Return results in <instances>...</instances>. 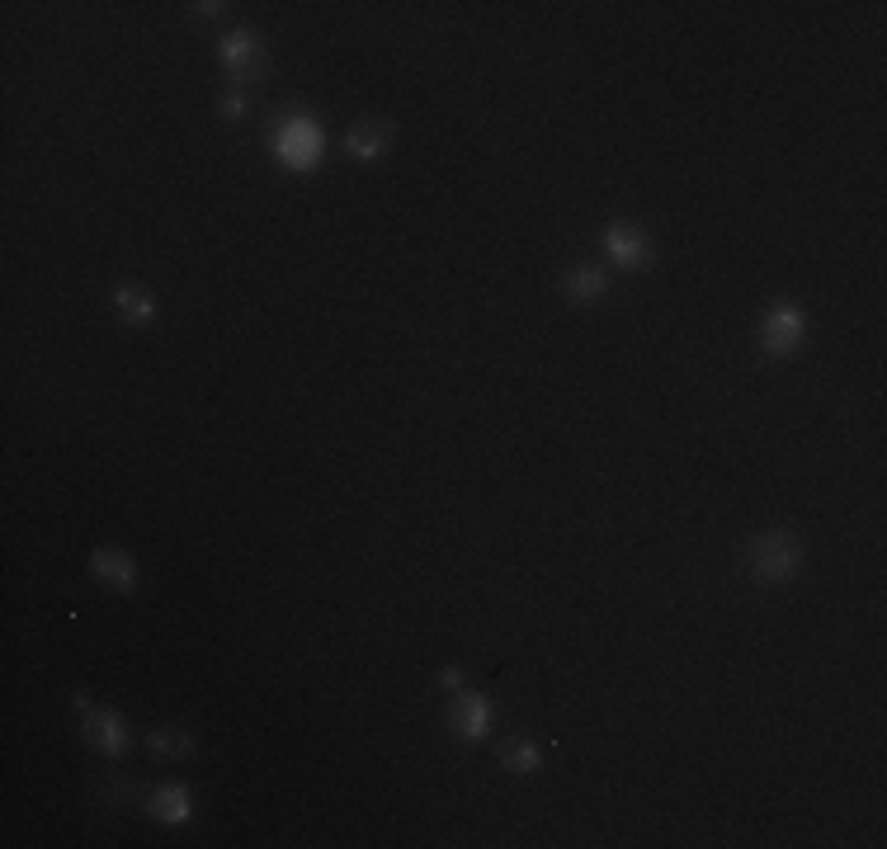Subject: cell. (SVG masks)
Listing matches in <instances>:
<instances>
[{
    "mask_svg": "<svg viewBox=\"0 0 887 849\" xmlns=\"http://www.w3.org/2000/svg\"><path fill=\"white\" fill-rule=\"evenodd\" d=\"M793 566H798V548H793V538H784V533H765V538L751 543V571L760 581H788Z\"/></svg>",
    "mask_w": 887,
    "mask_h": 849,
    "instance_id": "cell-1",
    "label": "cell"
},
{
    "mask_svg": "<svg viewBox=\"0 0 887 849\" xmlns=\"http://www.w3.org/2000/svg\"><path fill=\"white\" fill-rule=\"evenodd\" d=\"M279 156H284V166L293 170H307V166H317V156H321V128L312 123V118H288L284 123V133H279Z\"/></svg>",
    "mask_w": 887,
    "mask_h": 849,
    "instance_id": "cell-2",
    "label": "cell"
},
{
    "mask_svg": "<svg viewBox=\"0 0 887 849\" xmlns=\"http://www.w3.org/2000/svg\"><path fill=\"white\" fill-rule=\"evenodd\" d=\"M798 331H803V317H798V307H774L770 321H765V350L770 354H788L798 345Z\"/></svg>",
    "mask_w": 887,
    "mask_h": 849,
    "instance_id": "cell-3",
    "label": "cell"
},
{
    "mask_svg": "<svg viewBox=\"0 0 887 849\" xmlns=\"http://www.w3.org/2000/svg\"><path fill=\"white\" fill-rule=\"evenodd\" d=\"M449 722L458 727V736L477 741V736H486V727H491V703H486L482 694H463V699L453 703Z\"/></svg>",
    "mask_w": 887,
    "mask_h": 849,
    "instance_id": "cell-4",
    "label": "cell"
},
{
    "mask_svg": "<svg viewBox=\"0 0 887 849\" xmlns=\"http://www.w3.org/2000/svg\"><path fill=\"white\" fill-rule=\"evenodd\" d=\"M90 571H95L104 585H118V590H133V581H137L133 557H123V552H114V548L95 552V557H90Z\"/></svg>",
    "mask_w": 887,
    "mask_h": 849,
    "instance_id": "cell-5",
    "label": "cell"
},
{
    "mask_svg": "<svg viewBox=\"0 0 887 849\" xmlns=\"http://www.w3.org/2000/svg\"><path fill=\"white\" fill-rule=\"evenodd\" d=\"M604 246H609V255H614L619 265H642V260H647V241H642V232L628 227V222H609Z\"/></svg>",
    "mask_w": 887,
    "mask_h": 849,
    "instance_id": "cell-6",
    "label": "cell"
},
{
    "mask_svg": "<svg viewBox=\"0 0 887 849\" xmlns=\"http://www.w3.org/2000/svg\"><path fill=\"white\" fill-rule=\"evenodd\" d=\"M147 812L156 816V821H166V826H180V821L189 816V793L180 788V783H166V788L147 802Z\"/></svg>",
    "mask_w": 887,
    "mask_h": 849,
    "instance_id": "cell-7",
    "label": "cell"
},
{
    "mask_svg": "<svg viewBox=\"0 0 887 849\" xmlns=\"http://www.w3.org/2000/svg\"><path fill=\"white\" fill-rule=\"evenodd\" d=\"M345 147H350V156H359V161H378L387 147V123H359V128L345 137Z\"/></svg>",
    "mask_w": 887,
    "mask_h": 849,
    "instance_id": "cell-8",
    "label": "cell"
},
{
    "mask_svg": "<svg viewBox=\"0 0 887 849\" xmlns=\"http://www.w3.org/2000/svg\"><path fill=\"white\" fill-rule=\"evenodd\" d=\"M222 67L232 71V81H246L255 71V43L246 34H232L222 43Z\"/></svg>",
    "mask_w": 887,
    "mask_h": 849,
    "instance_id": "cell-9",
    "label": "cell"
},
{
    "mask_svg": "<svg viewBox=\"0 0 887 849\" xmlns=\"http://www.w3.org/2000/svg\"><path fill=\"white\" fill-rule=\"evenodd\" d=\"M90 741L104 750V755H118L123 750V727H118L114 713H90Z\"/></svg>",
    "mask_w": 887,
    "mask_h": 849,
    "instance_id": "cell-10",
    "label": "cell"
},
{
    "mask_svg": "<svg viewBox=\"0 0 887 849\" xmlns=\"http://www.w3.org/2000/svg\"><path fill=\"white\" fill-rule=\"evenodd\" d=\"M567 293H571V298H600V293H604V274H600V269H590V265L571 269V274H567Z\"/></svg>",
    "mask_w": 887,
    "mask_h": 849,
    "instance_id": "cell-11",
    "label": "cell"
},
{
    "mask_svg": "<svg viewBox=\"0 0 887 849\" xmlns=\"http://www.w3.org/2000/svg\"><path fill=\"white\" fill-rule=\"evenodd\" d=\"M505 769H519V774L538 769V750L529 746V741H510V746H505Z\"/></svg>",
    "mask_w": 887,
    "mask_h": 849,
    "instance_id": "cell-12",
    "label": "cell"
},
{
    "mask_svg": "<svg viewBox=\"0 0 887 849\" xmlns=\"http://www.w3.org/2000/svg\"><path fill=\"white\" fill-rule=\"evenodd\" d=\"M118 312H123L128 321H151V298L133 293V288H123V293H118Z\"/></svg>",
    "mask_w": 887,
    "mask_h": 849,
    "instance_id": "cell-13",
    "label": "cell"
},
{
    "mask_svg": "<svg viewBox=\"0 0 887 849\" xmlns=\"http://www.w3.org/2000/svg\"><path fill=\"white\" fill-rule=\"evenodd\" d=\"M147 746H151V750H161V755H185V750L194 746V741H189L185 732H151V736H147Z\"/></svg>",
    "mask_w": 887,
    "mask_h": 849,
    "instance_id": "cell-14",
    "label": "cell"
},
{
    "mask_svg": "<svg viewBox=\"0 0 887 849\" xmlns=\"http://www.w3.org/2000/svg\"><path fill=\"white\" fill-rule=\"evenodd\" d=\"M241 109H246V104H241V95H227V104H222V114H227V118H241Z\"/></svg>",
    "mask_w": 887,
    "mask_h": 849,
    "instance_id": "cell-15",
    "label": "cell"
},
{
    "mask_svg": "<svg viewBox=\"0 0 887 849\" xmlns=\"http://www.w3.org/2000/svg\"><path fill=\"white\" fill-rule=\"evenodd\" d=\"M439 684H449V689H458V684H463V670H444V675H439Z\"/></svg>",
    "mask_w": 887,
    "mask_h": 849,
    "instance_id": "cell-16",
    "label": "cell"
}]
</instances>
